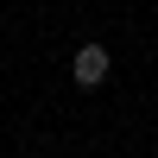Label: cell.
Masks as SVG:
<instances>
[{
    "mask_svg": "<svg viewBox=\"0 0 158 158\" xmlns=\"http://www.w3.org/2000/svg\"><path fill=\"white\" fill-rule=\"evenodd\" d=\"M108 76H114V57H108V44H101V38L76 44V57H70V82H76V89H101Z\"/></svg>",
    "mask_w": 158,
    "mask_h": 158,
    "instance_id": "obj_1",
    "label": "cell"
}]
</instances>
